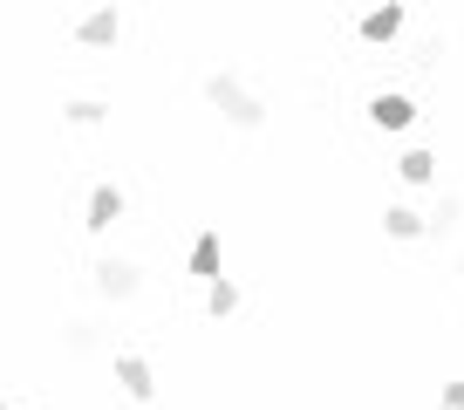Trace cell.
<instances>
[{"label":"cell","mask_w":464,"mask_h":410,"mask_svg":"<svg viewBox=\"0 0 464 410\" xmlns=\"http://www.w3.org/2000/svg\"><path fill=\"white\" fill-rule=\"evenodd\" d=\"M369 123H376V131H410V123H417V102H410L403 89H382V96H369Z\"/></svg>","instance_id":"cell-3"},{"label":"cell","mask_w":464,"mask_h":410,"mask_svg":"<svg viewBox=\"0 0 464 410\" xmlns=\"http://www.w3.org/2000/svg\"><path fill=\"white\" fill-rule=\"evenodd\" d=\"M403 34V7H376V15H362V42H396Z\"/></svg>","instance_id":"cell-8"},{"label":"cell","mask_w":464,"mask_h":410,"mask_svg":"<svg viewBox=\"0 0 464 410\" xmlns=\"http://www.w3.org/2000/svg\"><path fill=\"white\" fill-rule=\"evenodd\" d=\"M396 178H403V185H430L437 158H430V151H403V158H396Z\"/></svg>","instance_id":"cell-9"},{"label":"cell","mask_w":464,"mask_h":410,"mask_svg":"<svg viewBox=\"0 0 464 410\" xmlns=\"http://www.w3.org/2000/svg\"><path fill=\"white\" fill-rule=\"evenodd\" d=\"M205 96H212V110H226V123H232V131H260V123H266V102L253 96V89L239 83V75H226V69H218V75H205Z\"/></svg>","instance_id":"cell-1"},{"label":"cell","mask_w":464,"mask_h":410,"mask_svg":"<svg viewBox=\"0 0 464 410\" xmlns=\"http://www.w3.org/2000/svg\"><path fill=\"white\" fill-rule=\"evenodd\" d=\"M116 383H123V396H130V404H150V396H158L144 356H116Z\"/></svg>","instance_id":"cell-5"},{"label":"cell","mask_w":464,"mask_h":410,"mask_svg":"<svg viewBox=\"0 0 464 410\" xmlns=\"http://www.w3.org/2000/svg\"><path fill=\"white\" fill-rule=\"evenodd\" d=\"M116 220H123V191H116V185H96V191H89V233H110V226Z\"/></svg>","instance_id":"cell-7"},{"label":"cell","mask_w":464,"mask_h":410,"mask_svg":"<svg viewBox=\"0 0 464 410\" xmlns=\"http://www.w3.org/2000/svg\"><path fill=\"white\" fill-rule=\"evenodd\" d=\"M137 288H144V267L137 260H96V294L102 301H130Z\"/></svg>","instance_id":"cell-2"},{"label":"cell","mask_w":464,"mask_h":410,"mask_svg":"<svg viewBox=\"0 0 464 410\" xmlns=\"http://www.w3.org/2000/svg\"><path fill=\"white\" fill-rule=\"evenodd\" d=\"M205 315H212V322L239 315V288H232V280H212V288H205Z\"/></svg>","instance_id":"cell-11"},{"label":"cell","mask_w":464,"mask_h":410,"mask_svg":"<svg viewBox=\"0 0 464 410\" xmlns=\"http://www.w3.org/2000/svg\"><path fill=\"white\" fill-rule=\"evenodd\" d=\"M437 410H464V383H444V404Z\"/></svg>","instance_id":"cell-15"},{"label":"cell","mask_w":464,"mask_h":410,"mask_svg":"<svg viewBox=\"0 0 464 410\" xmlns=\"http://www.w3.org/2000/svg\"><path fill=\"white\" fill-rule=\"evenodd\" d=\"M382 233H390V239H423V212H410V205H390V212H382Z\"/></svg>","instance_id":"cell-10"},{"label":"cell","mask_w":464,"mask_h":410,"mask_svg":"<svg viewBox=\"0 0 464 410\" xmlns=\"http://www.w3.org/2000/svg\"><path fill=\"white\" fill-rule=\"evenodd\" d=\"M191 274H198L205 280V288H212V280H226V247H218V233H198V239H191Z\"/></svg>","instance_id":"cell-4"},{"label":"cell","mask_w":464,"mask_h":410,"mask_svg":"<svg viewBox=\"0 0 464 410\" xmlns=\"http://www.w3.org/2000/svg\"><path fill=\"white\" fill-rule=\"evenodd\" d=\"M62 117H69V123H82V131H89V123H102V117H110V102H96V96H75L69 110H62Z\"/></svg>","instance_id":"cell-13"},{"label":"cell","mask_w":464,"mask_h":410,"mask_svg":"<svg viewBox=\"0 0 464 410\" xmlns=\"http://www.w3.org/2000/svg\"><path fill=\"white\" fill-rule=\"evenodd\" d=\"M62 342H69L75 356H89V349H96V322H69V328H62Z\"/></svg>","instance_id":"cell-14"},{"label":"cell","mask_w":464,"mask_h":410,"mask_svg":"<svg viewBox=\"0 0 464 410\" xmlns=\"http://www.w3.org/2000/svg\"><path fill=\"white\" fill-rule=\"evenodd\" d=\"M458 220H464V199H458V191H444V205H437V212H423V233H450Z\"/></svg>","instance_id":"cell-12"},{"label":"cell","mask_w":464,"mask_h":410,"mask_svg":"<svg viewBox=\"0 0 464 410\" xmlns=\"http://www.w3.org/2000/svg\"><path fill=\"white\" fill-rule=\"evenodd\" d=\"M0 410H7V404H0Z\"/></svg>","instance_id":"cell-17"},{"label":"cell","mask_w":464,"mask_h":410,"mask_svg":"<svg viewBox=\"0 0 464 410\" xmlns=\"http://www.w3.org/2000/svg\"><path fill=\"white\" fill-rule=\"evenodd\" d=\"M116 34H123L116 7H96V15H82V21H75V42H82V48H110Z\"/></svg>","instance_id":"cell-6"},{"label":"cell","mask_w":464,"mask_h":410,"mask_svg":"<svg viewBox=\"0 0 464 410\" xmlns=\"http://www.w3.org/2000/svg\"><path fill=\"white\" fill-rule=\"evenodd\" d=\"M458 280H464V260H458Z\"/></svg>","instance_id":"cell-16"}]
</instances>
